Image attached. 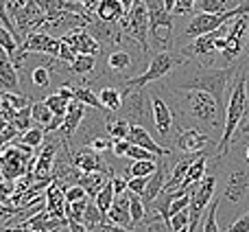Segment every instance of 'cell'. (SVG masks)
Instances as JSON below:
<instances>
[{"instance_id":"cell-29","label":"cell","mask_w":249,"mask_h":232,"mask_svg":"<svg viewBox=\"0 0 249 232\" xmlns=\"http://www.w3.org/2000/svg\"><path fill=\"white\" fill-rule=\"evenodd\" d=\"M99 99L107 112H118L123 105V92L116 90L114 86H103L99 92Z\"/></svg>"},{"instance_id":"cell-26","label":"cell","mask_w":249,"mask_h":232,"mask_svg":"<svg viewBox=\"0 0 249 232\" xmlns=\"http://www.w3.org/2000/svg\"><path fill=\"white\" fill-rule=\"evenodd\" d=\"M68 66H70V75L88 77V75H92L96 68V55H92V53H77L74 59L70 61Z\"/></svg>"},{"instance_id":"cell-22","label":"cell","mask_w":249,"mask_h":232,"mask_svg":"<svg viewBox=\"0 0 249 232\" xmlns=\"http://www.w3.org/2000/svg\"><path fill=\"white\" fill-rule=\"evenodd\" d=\"M105 66H107L109 75L121 77V75H124L133 66V57H131V53L124 51V48H112V53H109L107 59H105Z\"/></svg>"},{"instance_id":"cell-50","label":"cell","mask_w":249,"mask_h":232,"mask_svg":"<svg viewBox=\"0 0 249 232\" xmlns=\"http://www.w3.org/2000/svg\"><path fill=\"white\" fill-rule=\"evenodd\" d=\"M79 2H81L90 13H96V7L101 4V0H79Z\"/></svg>"},{"instance_id":"cell-24","label":"cell","mask_w":249,"mask_h":232,"mask_svg":"<svg viewBox=\"0 0 249 232\" xmlns=\"http://www.w3.org/2000/svg\"><path fill=\"white\" fill-rule=\"evenodd\" d=\"M94 16L105 22H121L127 16V11H124L123 0H101Z\"/></svg>"},{"instance_id":"cell-53","label":"cell","mask_w":249,"mask_h":232,"mask_svg":"<svg viewBox=\"0 0 249 232\" xmlns=\"http://www.w3.org/2000/svg\"><path fill=\"white\" fill-rule=\"evenodd\" d=\"M133 2H136V0H123V4H124V11H129V9L133 7Z\"/></svg>"},{"instance_id":"cell-9","label":"cell","mask_w":249,"mask_h":232,"mask_svg":"<svg viewBox=\"0 0 249 232\" xmlns=\"http://www.w3.org/2000/svg\"><path fill=\"white\" fill-rule=\"evenodd\" d=\"M214 189H216V175H206L199 186L193 191V199H190V232L199 230V224H201L203 211H208L210 202L214 199Z\"/></svg>"},{"instance_id":"cell-3","label":"cell","mask_w":249,"mask_h":232,"mask_svg":"<svg viewBox=\"0 0 249 232\" xmlns=\"http://www.w3.org/2000/svg\"><path fill=\"white\" fill-rule=\"evenodd\" d=\"M247 68H249V55L243 57V66L238 70L236 79L232 83V92H230L228 99V110H225V125H223V134H221V140L216 145L214 158H225L230 154V145L234 140V134H236L238 125H241L243 116L247 112Z\"/></svg>"},{"instance_id":"cell-18","label":"cell","mask_w":249,"mask_h":232,"mask_svg":"<svg viewBox=\"0 0 249 232\" xmlns=\"http://www.w3.org/2000/svg\"><path fill=\"white\" fill-rule=\"evenodd\" d=\"M153 97V123H155V129L162 138H168L175 127V114L173 110L168 108V103L162 99L160 95H151Z\"/></svg>"},{"instance_id":"cell-21","label":"cell","mask_w":249,"mask_h":232,"mask_svg":"<svg viewBox=\"0 0 249 232\" xmlns=\"http://www.w3.org/2000/svg\"><path fill=\"white\" fill-rule=\"evenodd\" d=\"M44 202H46V208L51 211V215L61 217V219H68V217H66V204H68L66 202V193L55 180L48 184L46 193H44Z\"/></svg>"},{"instance_id":"cell-11","label":"cell","mask_w":249,"mask_h":232,"mask_svg":"<svg viewBox=\"0 0 249 232\" xmlns=\"http://www.w3.org/2000/svg\"><path fill=\"white\" fill-rule=\"evenodd\" d=\"M13 20H16V26H18V31H20L22 39H24L31 31H42L44 22H46V11L42 9L39 0H29V2L16 13Z\"/></svg>"},{"instance_id":"cell-48","label":"cell","mask_w":249,"mask_h":232,"mask_svg":"<svg viewBox=\"0 0 249 232\" xmlns=\"http://www.w3.org/2000/svg\"><path fill=\"white\" fill-rule=\"evenodd\" d=\"M57 92H59L64 99H68V101H72L74 99V86H70L68 81H61V86L57 88Z\"/></svg>"},{"instance_id":"cell-27","label":"cell","mask_w":249,"mask_h":232,"mask_svg":"<svg viewBox=\"0 0 249 232\" xmlns=\"http://www.w3.org/2000/svg\"><path fill=\"white\" fill-rule=\"evenodd\" d=\"M74 99L83 101V103H86L88 108H92V110L107 112V110L103 108V103H101V99H99V92H94V88H92L90 83H86V81H81V83L74 86Z\"/></svg>"},{"instance_id":"cell-25","label":"cell","mask_w":249,"mask_h":232,"mask_svg":"<svg viewBox=\"0 0 249 232\" xmlns=\"http://www.w3.org/2000/svg\"><path fill=\"white\" fill-rule=\"evenodd\" d=\"M129 127H131V120H127L118 112H107L105 114V132H107L112 138H127L129 136Z\"/></svg>"},{"instance_id":"cell-46","label":"cell","mask_w":249,"mask_h":232,"mask_svg":"<svg viewBox=\"0 0 249 232\" xmlns=\"http://www.w3.org/2000/svg\"><path fill=\"white\" fill-rule=\"evenodd\" d=\"M225 230H230V232H249V211L243 217H238L236 221H232Z\"/></svg>"},{"instance_id":"cell-32","label":"cell","mask_w":249,"mask_h":232,"mask_svg":"<svg viewBox=\"0 0 249 232\" xmlns=\"http://www.w3.org/2000/svg\"><path fill=\"white\" fill-rule=\"evenodd\" d=\"M219 206H221V195L210 202V206H208V215H206V219L199 224V230H203V232L223 230V228H219V221H216V211H219Z\"/></svg>"},{"instance_id":"cell-44","label":"cell","mask_w":249,"mask_h":232,"mask_svg":"<svg viewBox=\"0 0 249 232\" xmlns=\"http://www.w3.org/2000/svg\"><path fill=\"white\" fill-rule=\"evenodd\" d=\"M131 147V140L129 138H114L112 142V154L116 155V158H124L127 155V149Z\"/></svg>"},{"instance_id":"cell-35","label":"cell","mask_w":249,"mask_h":232,"mask_svg":"<svg viewBox=\"0 0 249 232\" xmlns=\"http://www.w3.org/2000/svg\"><path fill=\"white\" fill-rule=\"evenodd\" d=\"M31 112H33V120L37 125H42V127H46L48 123L53 120V110L46 105V101H35L33 105H31Z\"/></svg>"},{"instance_id":"cell-43","label":"cell","mask_w":249,"mask_h":232,"mask_svg":"<svg viewBox=\"0 0 249 232\" xmlns=\"http://www.w3.org/2000/svg\"><path fill=\"white\" fill-rule=\"evenodd\" d=\"M146 182H149V177H144V175H131L127 180V191L142 195L144 193V189H146Z\"/></svg>"},{"instance_id":"cell-14","label":"cell","mask_w":249,"mask_h":232,"mask_svg":"<svg viewBox=\"0 0 249 232\" xmlns=\"http://www.w3.org/2000/svg\"><path fill=\"white\" fill-rule=\"evenodd\" d=\"M61 48V38L46 33V31H31L20 44L18 51H33V53H46V55L57 57Z\"/></svg>"},{"instance_id":"cell-6","label":"cell","mask_w":249,"mask_h":232,"mask_svg":"<svg viewBox=\"0 0 249 232\" xmlns=\"http://www.w3.org/2000/svg\"><path fill=\"white\" fill-rule=\"evenodd\" d=\"M184 61H186V57L181 55V53L177 55L175 51H158L149 59L146 68L142 70L140 75H136V77L124 81V88H146L149 83L171 75L173 70H175V66H184Z\"/></svg>"},{"instance_id":"cell-15","label":"cell","mask_w":249,"mask_h":232,"mask_svg":"<svg viewBox=\"0 0 249 232\" xmlns=\"http://www.w3.org/2000/svg\"><path fill=\"white\" fill-rule=\"evenodd\" d=\"M86 114H88V105L83 103V101L79 99H72L68 103V110H66L64 114V125L59 127V138H64V140H70V138L74 136V132L79 129V125L86 120Z\"/></svg>"},{"instance_id":"cell-41","label":"cell","mask_w":249,"mask_h":232,"mask_svg":"<svg viewBox=\"0 0 249 232\" xmlns=\"http://www.w3.org/2000/svg\"><path fill=\"white\" fill-rule=\"evenodd\" d=\"M124 158L133 162V160H146V158H155V160H158L160 155H155L153 151H149V149H144V147L133 145V142H131V147L127 149V155H124Z\"/></svg>"},{"instance_id":"cell-7","label":"cell","mask_w":249,"mask_h":232,"mask_svg":"<svg viewBox=\"0 0 249 232\" xmlns=\"http://www.w3.org/2000/svg\"><path fill=\"white\" fill-rule=\"evenodd\" d=\"M118 114L127 120L144 127H155L153 123V97L146 88H124L123 90V105Z\"/></svg>"},{"instance_id":"cell-28","label":"cell","mask_w":249,"mask_h":232,"mask_svg":"<svg viewBox=\"0 0 249 232\" xmlns=\"http://www.w3.org/2000/svg\"><path fill=\"white\" fill-rule=\"evenodd\" d=\"M51 79L53 77H51V68H48V66H35L26 77L20 79V83L22 86H33V88H37V90H44V88L51 86Z\"/></svg>"},{"instance_id":"cell-4","label":"cell","mask_w":249,"mask_h":232,"mask_svg":"<svg viewBox=\"0 0 249 232\" xmlns=\"http://www.w3.org/2000/svg\"><path fill=\"white\" fill-rule=\"evenodd\" d=\"M121 26L131 44H138L142 55L149 57L151 53V18L144 0H136L127 16L121 20Z\"/></svg>"},{"instance_id":"cell-17","label":"cell","mask_w":249,"mask_h":232,"mask_svg":"<svg viewBox=\"0 0 249 232\" xmlns=\"http://www.w3.org/2000/svg\"><path fill=\"white\" fill-rule=\"evenodd\" d=\"M166 180H168V164H166V155H162V158L158 160V169L149 175L146 189H144V193H142V199H144L146 206H151V204L155 202V197L164 191Z\"/></svg>"},{"instance_id":"cell-45","label":"cell","mask_w":249,"mask_h":232,"mask_svg":"<svg viewBox=\"0 0 249 232\" xmlns=\"http://www.w3.org/2000/svg\"><path fill=\"white\" fill-rule=\"evenodd\" d=\"M195 4H197V0H177L175 7H173V13H175V18L188 16V13H193Z\"/></svg>"},{"instance_id":"cell-30","label":"cell","mask_w":249,"mask_h":232,"mask_svg":"<svg viewBox=\"0 0 249 232\" xmlns=\"http://www.w3.org/2000/svg\"><path fill=\"white\" fill-rule=\"evenodd\" d=\"M127 193H129V208H131V228L129 230H136L146 217V204L142 199V195L131 193V191H127Z\"/></svg>"},{"instance_id":"cell-2","label":"cell","mask_w":249,"mask_h":232,"mask_svg":"<svg viewBox=\"0 0 249 232\" xmlns=\"http://www.w3.org/2000/svg\"><path fill=\"white\" fill-rule=\"evenodd\" d=\"M177 110L179 114L188 116L190 120L197 123V127L208 129L210 132H216L221 127V123L225 125V112L219 108L216 99L206 90H177Z\"/></svg>"},{"instance_id":"cell-19","label":"cell","mask_w":249,"mask_h":232,"mask_svg":"<svg viewBox=\"0 0 249 232\" xmlns=\"http://www.w3.org/2000/svg\"><path fill=\"white\" fill-rule=\"evenodd\" d=\"M129 140L133 142V145H140L144 147V149L153 151L155 155H171V149H166V147H162L158 140H153V136L149 134V129L144 127V125H138V123H131V127H129Z\"/></svg>"},{"instance_id":"cell-10","label":"cell","mask_w":249,"mask_h":232,"mask_svg":"<svg viewBox=\"0 0 249 232\" xmlns=\"http://www.w3.org/2000/svg\"><path fill=\"white\" fill-rule=\"evenodd\" d=\"M247 195H249V164L243 160V164L230 169L221 199H225L230 206H238Z\"/></svg>"},{"instance_id":"cell-34","label":"cell","mask_w":249,"mask_h":232,"mask_svg":"<svg viewBox=\"0 0 249 232\" xmlns=\"http://www.w3.org/2000/svg\"><path fill=\"white\" fill-rule=\"evenodd\" d=\"M88 204H90V199H88V197L66 204V217H68V221H79V224H83V219H86Z\"/></svg>"},{"instance_id":"cell-54","label":"cell","mask_w":249,"mask_h":232,"mask_svg":"<svg viewBox=\"0 0 249 232\" xmlns=\"http://www.w3.org/2000/svg\"><path fill=\"white\" fill-rule=\"evenodd\" d=\"M175 2H177V0H164V4H166V9H168V11H173V7H175Z\"/></svg>"},{"instance_id":"cell-42","label":"cell","mask_w":249,"mask_h":232,"mask_svg":"<svg viewBox=\"0 0 249 232\" xmlns=\"http://www.w3.org/2000/svg\"><path fill=\"white\" fill-rule=\"evenodd\" d=\"M112 142H114V138L109 136V134H99V136L90 142V147L101 151V154H105V151H112Z\"/></svg>"},{"instance_id":"cell-5","label":"cell","mask_w":249,"mask_h":232,"mask_svg":"<svg viewBox=\"0 0 249 232\" xmlns=\"http://www.w3.org/2000/svg\"><path fill=\"white\" fill-rule=\"evenodd\" d=\"M151 18V46L158 51H173L175 13L168 11L164 0H144Z\"/></svg>"},{"instance_id":"cell-8","label":"cell","mask_w":249,"mask_h":232,"mask_svg":"<svg viewBox=\"0 0 249 232\" xmlns=\"http://www.w3.org/2000/svg\"><path fill=\"white\" fill-rule=\"evenodd\" d=\"M241 13H249V0H243L241 4L228 9V11H219V13H210V11H199L193 16V20L188 22V26L184 29V39L190 42V39L199 38L203 33H210V31L223 26L225 22H230L232 18H238Z\"/></svg>"},{"instance_id":"cell-37","label":"cell","mask_w":249,"mask_h":232,"mask_svg":"<svg viewBox=\"0 0 249 232\" xmlns=\"http://www.w3.org/2000/svg\"><path fill=\"white\" fill-rule=\"evenodd\" d=\"M44 134H46V129H44L42 125H39V127H29L26 132H22L20 142H24L26 147L35 149V147H39L44 142Z\"/></svg>"},{"instance_id":"cell-51","label":"cell","mask_w":249,"mask_h":232,"mask_svg":"<svg viewBox=\"0 0 249 232\" xmlns=\"http://www.w3.org/2000/svg\"><path fill=\"white\" fill-rule=\"evenodd\" d=\"M9 125H11V120H9V118H4V116H2V114H0V134H2V132H4V129H7V127H9Z\"/></svg>"},{"instance_id":"cell-52","label":"cell","mask_w":249,"mask_h":232,"mask_svg":"<svg viewBox=\"0 0 249 232\" xmlns=\"http://www.w3.org/2000/svg\"><path fill=\"white\" fill-rule=\"evenodd\" d=\"M243 160L249 164V142H245V147H243Z\"/></svg>"},{"instance_id":"cell-31","label":"cell","mask_w":249,"mask_h":232,"mask_svg":"<svg viewBox=\"0 0 249 232\" xmlns=\"http://www.w3.org/2000/svg\"><path fill=\"white\" fill-rule=\"evenodd\" d=\"M160 160V158H158ZM158 160L155 158H146V160H133V164L131 167L127 169V180L131 175H144V177H149L151 173L155 171V169H158Z\"/></svg>"},{"instance_id":"cell-20","label":"cell","mask_w":249,"mask_h":232,"mask_svg":"<svg viewBox=\"0 0 249 232\" xmlns=\"http://www.w3.org/2000/svg\"><path fill=\"white\" fill-rule=\"evenodd\" d=\"M107 219L112 221V224H116L118 228H123V230H129V228H131V208H129V193H123V195H116V197H114L112 208L107 211Z\"/></svg>"},{"instance_id":"cell-39","label":"cell","mask_w":249,"mask_h":232,"mask_svg":"<svg viewBox=\"0 0 249 232\" xmlns=\"http://www.w3.org/2000/svg\"><path fill=\"white\" fill-rule=\"evenodd\" d=\"M31 105H33V103H31ZM31 105H26V108H22V110H16V116H13L11 123L18 127V132H26V129L31 127V118H33Z\"/></svg>"},{"instance_id":"cell-23","label":"cell","mask_w":249,"mask_h":232,"mask_svg":"<svg viewBox=\"0 0 249 232\" xmlns=\"http://www.w3.org/2000/svg\"><path fill=\"white\" fill-rule=\"evenodd\" d=\"M206 167H208V154H206V151H201V154L197 155V160L190 164L188 173H186L184 182H181V189H186V191H195V189H197L199 182L206 177Z\"/></svg>"},{"instance_id":"cell-40","label":"cell","mask_w":249,"mask_h":232,"mask_svg":"<svg viewBox=\"0 0 249 232\" xmlns=\"http://www.w3.org/2000/svg\"><path fill=\"white\" fill-rule=\"evenodd\" d=\"M44 101H46V105L53 110V114H61V116L66 114V110H68V103H70V101L64 99L59 92H55V95H48Z\"/></svg>"},{"instance_id":"cell-38","label":"cell","mask_w":249,"mask_h":232,"mask_svg":"<svg viewBox=\"0 0 249 232\" xmlns=\"http://www.w3.org/2000/svg\"><path fill=\"white\" fill-rule=\"evenodd\" d=\"M168 228L173 232H181V230H188L190 228V208H184V211L175 213L168 221Z\"/></svg>"},{"instance_id":"cell-12","label":"cell","mask_w":249,"mask_h":232,"mask_svg":"<svg viewBox=\"0 0 249 232\" xmlns=\"http://www.w3.org/2000/svg\"><path fill=\"white\" fill-rule=\"evenodd\" d=\"M212 138L210 134L206 132V129L197 127V125H190V127H181L179 134H177L175 138V145L179 151H184V154H201V151H206L208 145H212Z\"/></svg>"},{"instance_id":"cell-49","label":"cell","mask_w":249,"mask_h":232,"mask_svg":"<svg viewBox=\"0 0 249 232\" xmlns=\"http://www.w3.org/2000/svg\"><path fill=\"white\" fill-rule=\"evenodd\" d=\"M26 2H29V0H9V16L16 18V13L20 11V9L24 7ZM13 22H16V20H13Z\"/></svg>"},{"instance_id":"cell-1","label":"cell","mask_w":249,"mask_h":232,"mask_svg":"<svg viewBox=\"0 0 249 232\" xmlns=\"http://www.w3.org/2000/svg\"><path fill=\"white\" fill-rule=\"evenodd\" d=\"M241 66H243V59L234 61V64H225L223 68H210V66H203L195 61L193 70H188V73L181 70L179 77L168 81L166 88H173V90H206L214 97L219 108L225 112L228 110L230 92H232V83L236 79Z\"/></svg>"},{"instance_id":"cell-13","label":"cell","mask_w":249,"mask_h":232,"mask_svg":"<svg viewBox=\"0 0 249 232\" xmlns=\"http://www.w3.org/2000/svg\"><path fill=\"white\" fill-rule=\"evenodd\" d=\"M61 39L68 42L70 46L74 48V53H92V55H99L101 48H103V44L94 38V33L88 29V24L74 26V29L66 31V33L61 35Z\"/></svg>"},{"instance_id":"cell-36","label":"cell","mask_w":249,"mask_h":232,"mask_svg":"<svg viewBox=\"0 0 249 232\" xmlns=\"http://www.w3.org/2000/svg\"><path fill=\"white\" fill-rule=\"evenodd\" d=\"M0 101L11 105L13 110H22V108H26V105H31L29 97L20 95V92H13V90H0Z\"/></svg>"},{"instance_id":"cell-33","label":"cell","mask_w":249,"mask_h":232,"mask_svg":"<svg viewBox=\"0 0 249 232\" xmlns=\"http://www.w3.org/2000/svg\"><path fill=\"white\" fill-rule=\"evenodd\" d=\"M114 197H116V191H114V184H112V180L107 182V184L103 186V189L96 193V197H94V202H96V206L101 208V211L107 215V211L112 208V204H114Z\"/></svg>"},{"instance_id":"cell-47","label":"cell","mask_w":249,"mask_h":232,"mask_svg":"<svg viewBox=\"0 0 249 232\" xmlns=\"http://www.w3.org/2000/svg\"><path fill=\"white\" fill-rule=\"evenodd\" d=\"M112 184H114L116 195L127 193V180H124V177H121V175H116V173H114V175H112Z\"/></svg>"},{"instance_id":"cell-16","label":"cell","mask_w":249,"mask_h":232,"mask_svg":"<svg viewBox=\"0 0 249 232\" xmlns=\"http://www.w3.org/2000/svg\"><path fill=\"white\" fill-rule=\"evenodd\" d=\"M72 160L83 173H94V171H114L107 167L103 154L92 149L90 145H83L79 151H72Z\"/></svg>"}]
</instances>
